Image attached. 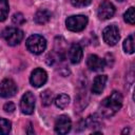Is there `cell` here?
<instances>
[{
    "mask_svg": "<svg viewBox=\"0 0 135 135\" xmlns=\"http://www.w3.org/2000/svg\"><path fill=\"white\" fill-rule=\"evenodd\" d=\"M122 105V96L119 92L114 91L110 96L104 98L100 103V111L104 117H111L120 110Z\"/></svg>",
    "mask_w": 135,
    "mask_h": 135,
    "instance_id": "1",
    "label": "cell"
},
{
    "mask_svg": "<svg viewBox=\"0 0 135 135\" xmlns=\"http://www.w3.org/2000/svg\"><path fill=\"white\" fill-rule=\"evenodd\" d=\"M25 44H26L27 50L31 53L39 55L42 52H44V50L46 47V40H45V38L43 36L35 34V35L30 36L26 39Z\"/></svg>",
    "mask_w": 135,
    "mask_h": 135,
    "instance_id": "2",
    "label": "cell"
},
{
    "mask_svg": "<svg viewBox=\"0 0 135 135\" xmlns=\"http://www.w3.org/2000/svg\"><path fill=\"white\" fill-rule=\"evenodd\" d=\"M88 24V17L84 15H74L70 16L65 20L66 28L71 32H81L85 28Z\"/></svg>",
    "mask_w": 135,
    "mask_h": 135,
    "instance_id": "3",
    "label": "cell"
},
{
    "mask_svg": "<svg viewBox=\"0 0 135 135\" xmlns=\"http://www.w3.org/2000/svg\"><path fill=\"white\" fill-rule=\"evenodd\" d=\"M23 32L18 28V27H14V26H11V27H6L3 32H2V37L3 39L6 41V43L8 45H17L19 44L22 39H23Z\"/></svg>",
    "mask_w": 135,
    "mask_h": 135,
    "instance_id": "4",
    "label": "cell"
},
{
    "mask_svg": "<svg viewBox=\"0 0 135 135\" xmlns=\"http://www.w3.org/2000/svg\"><path fill=\"white\" fill-rule=\"evenodd\" d=\"M20 110L25 115L33 114L35 110V96L32 92H26L23 94L20 100Z\"/></svg>",
    "mask_w": 135,
    "mask_h": 135,
    "instance_id": "5",
    "label": "cell"
},
{
    "mask_svg": "<svg viewBox=\"0 0 135 135\" xmlns=\"http://www.w3.org/2000/svg\"><path fill=\"white\" fill-rule=\"evenodd\" d=\"M17 93V85L14 80L5 78L0 82V97L9 98Z\"/></svg>",
    "mask_w": 135,
    "mask_h": 135,
    "instance_id": "6",
    "label": "cell"
},
{
    "mask_svg": "<svg viewBox=\"0 0 135 135\" xmlns=\"http://www.w3.org/2000/svg\"><path fill=\"white\" fill-rule=\"evenodd\" d=\"M102 37L108 45H115L119 40V30L116 25L112 24L103 30Z\"/></svg>",
    "mask_w": 135,
    "mask_h": 135,
    "instance_id": "7",
    "label": "cell"
},
{
    "mask_svg": "<svg viewBox=\"0 0 135 135\" xmlns=\"http://www.w3.org/2000/svg\"><path fill=\"white\" fill-rule=\"evenodd\" d=\"M115 14V6L113 5L112 2L110 1H102L99 6H98V11H97V15L98 18L101 20H108L111 19Z\"/></svg>",
    "mask_w": 135,
    "mask_h": 135,
    "instance_id": "8",
    "label": "cell"
},
{
    "mask_svg": "<svg viewBox=\"0 0 135 135\" xmlns=\"http://www.w3.org/2000/svg\"><path fill=\"white\" fill-rule=\"evenodd\" d=\"M47 80V74L44 70L37 68L35 69L30 76V82L34 88H40L42 86Z\"/></svg>",
    "mask_w": 135,
    "mask_h": 135,
    "instance_id": "9",
    "label": "cell"
},
{
    "mask_svg": "<svg viewBox=\"0 0 135 135\" xmlns=\"http://www.w3.org/2000/svg\"><path fill=\"white\" fill-rule=\"evenodd\" d=\"M72 128L71 118L68 115H60L55 122V132L58 134H66Z\"/></svg>",
    "mask_w": 135,
    "mask_h": 135,
    "instance_id": "10",
    "label": "cell"
},
{
    "mask_svg": "<svg viewBox=\"0 0 135 135\" xmlns=\"http://www.w3.org/2000/svg\"><path fill=\"white\" fill-rule=\"evenodd\" d=\"M86 65L91 71L100 72L105 66V60L95 54H91L86 58Z\"/></svg>",
    "mask_w": 135,
    "mask_h": 135,
    "instance_id": "11",
    "label": "cell"
},
{
    "mask_svg": "<svg viewBox=\"0 0 135 135\" xmlns=\"http://www.w3.org/2000/svg\"><path fill=\"white\" fill-rule=\"evenodd\" d=\"M82 47L79 43H74L71 45L70 50H69V59L73 64L79 63L82 59Z\"/></svg>",
    "mask_w": 135,
    "mask_h": 135,
    "instance_id": "12",
    "label": "cell"
},
{
    "mask_svg": "<svg viewBox=\"0 0 135 135\" xmlns=\"http://www.w3.org/2000/svg\"><path fill=\"white\" fill-rule=\"evenodd\" d=\"M108 77L107 75H98L94 78L93 80V84H92V92L96 95L101 94V92L103 91L105 83H107Z\"/></svg>",
    "mask_w": 135,
    "mask_h": 135,
    "instance_id": "13",
    "label": "cell"
},
{
    "mask_svg": "<svg viewBox=\"0 0 135 135\" xmlns=\"http://www.w3.org/2000/svg\"><path fill=\"white\" fill-rule=\"evenodd\" d=\"M51 13L47 9H40L38 11L35 16H34V20L37 24H45L50 21L51 19Z\"/></svg>",
    "mask_w": 135,
    "mask_h": 135,
    "instance_id": "14",
    "label": "cell"
},
{
    "mask_svg": "<svg viewBox=\"0 0 135 135\" xmlns=\"http://www.w3.org/2000/svg\"><path fill=\"white\" fill-rule=\"evenodd\" d=\"M70 103V96L66 94H60L55 99V104L59 109H65Z\"/></svg>",
    "mask_w": 135,
    "mask_h": 135,
    "instance_id": "15",
    "label": "cell"
},
{
    "mask_svg": "<svg viewBox=\"0 0 135 135\" xmlns=\"http://www.w3.org/2000/svg\"><path fill=\"white\" fill-rule=\"evenodd\" d=\"M123 50L128 54H133L134 53V37H133V35H130L124 40V42H123Z\"/></svg>",
    "mask_w": 135,
    "mask_h": 135,
    "instance_id": "16",
    "label": "cell"
},
{
    "mask_svg": "<svg viewBox=\"0 0 135 135\" xmlns=\"http://www.w3.org/2000/svg\"><path fill=\"white\" fill-rule=\"evenodd\" d=\"M8 2L7 0H0V22L4 21L8 15Z\"/></svg>",
    "mask_w": 135,
    "mask_h": 135,
    "instance_id": "17",
    "label": "cell"
},
{
    "mask_svg": "<svg viewBox=\"0 0 135 135\" xmlns=\"http://www.w3.org/2000/svg\"><path fill=\"white\" fill-rule=\"evenodd\" d=\"M40 97H41V102H42V104L44 107H49L52 103V101H53V93L50 90L43 91L41 93Z\"/></svg>",
    "mask_w": 135,
    "mask_h": 135,
    "instance_id": "18",
    "label": "cell"
},
{
    "mask_svg": "<svg viewBox=\"0 0 135 135\" xmlns=\"http://www.w3.org/2000/svg\"><path fill=\"white\" fill-rule=\"evenodd\" d=\"M123 19L127 23L129 24H134V21H135V8L133 6H131L123 15Z\"/></svg>",
    "mask_w": 135,
    "mask_h": 135,
    "instance_id": "19",
    "label": "cell"
},
{
    "mask_svg": "<svg viewBox=\"0 0 135 135\" xmlns=\"http://www.w3.org/2000/svg\"><path fill=\"white\" fill-rule=\"evenodd\" d=\"M11 122L7 119L0 118V134H7L11 131Z\"/></svg>",
    "mask_w": 135,
    "mask_h": 135,
    "instance_id": "20",
    "label": "cell"
},
{
    "mask_svg": "<svg viewBox=\"0 0 135 135\" xmlns=\"http://www.w3.org/2000/svg\"><path fill=\"white\" fill-rule=\"evenodd\" d=\"M12 21H13V23H15L17 25H21L25 22V18L22 13H16V14H14V16L12 18Z\"/></svg>",
    "mask_w": 135,
    "mask_h": 135,
    "instance_id": "21",
    "label": "cell"
},
{
    "mask_svg": "<svg viewBox=\"0 0 135 135\" xmlns=\"http://www.w3.org/2000/svg\"><path fill=\"white\" fill-rule=\"evenodd\" d=\"M71 2H72V5L75 7H83L89 5L92 2V0H71Z\"/></svg>",
    "mask_w": 135,
    "mask_h": 135,
    "instance_id": "22",
    "label": "cell"
},
{
    "mask_svg": "<svg viewBox=\"0 0 135 135\" xmlns=\"http://www.w3.org/2000/svg\"><path fill=\"white\" fill-rule=\"evenodd\" d=\"M3 110L6 112V113H13L15 111V104L11 101L6 102L4 105H3Z\"/></svg>",
    "mask_w": 135,
    "mask_h": 135,
    "instance_id": "23",
    "label": "cell"
},
{
    "mask_svg": "<svg viewBox=\"0 0 135 135\" xmlns=\"http://www.w3.org/2000/svg\"><path fill=\"white\" fill-rule=\"evenodd\" d=\"M117 1H119V2H122V1H124V0H117Z\"/></svg>",
    "mask_w": 135,
    "mask_h": 135,
    "instance_id": "24",
    "label": "cell"
}]
</instances>
